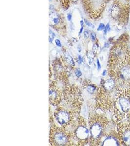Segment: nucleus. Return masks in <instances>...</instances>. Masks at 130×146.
Masks as SVG:
<instances>
[{
	"instance_id": "obj_1",
	"label": "nucleus",
	"mask_w": 130,
	"mask_h": 146,
	"mask_svg": "<svg viewBox=\"0 0 130 146\" xmlns=\"http://www.w3.org/2000/svg\"><path fill=\"white\" fill-rule=\"evenodd\" d=\"M108 120L104 116L95 115L90 117L89 120L90 138L89 142L92 145H98L103 137L105 128Z\"/></svg>"
},
{
	"instance_id": "obj_2",
	"label": "nucleus",
	"mask_w": 130,
	"mask_h": 146,
	"mask_svg": "<svg viewBox=\"0 0 130 146\" xmlns=\"http://www.w3.org/2000/svg\"><path fill=\"white\" fill-rule=\"evenodd\" d=\"M63 98L65 102L74 110V113L80 112L83 99L78 87L74 85L67 84L63 90Z\"/></svg>"
},
{
	"instance_id": "obj_3",
	"label": "nucleus",
	"mask_w": 130,
	"mask_h": 146,
	"mask_svg": "<svg viewBox=\"0 0 130 146\" xmlns=\"http://www.w3.org/2000/svg\"><path fill=\"white\" fill-rule=\"evenodd\" d=\"M71 135V138L79 146H84L89 142L90 131L86 121L83 117L78 115L77 125Z\"/></svg>"
},
{
	"instance_id": "obj_4",
	"label": "nucleus",
	"mask_w": 130,
	"mask_h": 146,
	"mask_svg": "<svg viewBox=\"0 0 130 146\" xmlns=\"http://www.w3.org/2000/svg\"><path fill=\"white\" fill-rule=\"evenodd\" d=\"M71 135L69 131L62 127L54 125L49 133V143L52 146L72 145Z\"/></svg>"
},
{
	"instance_id": "obj_5",
	"label": "nucleus",
	"mask_w": 130,
	"mask_h": 146,
	"mask_svg": "<svg viewBox=\"0 0 130 146\" xmlns=\"http://www.w3.org/2000/svg\"><path fill=\"white\" fill-rule=\"evenodd\" d=\"M115 96L113 103V111L115 118L118 120L125 118L130 114V98L128 95L119 93Z\"/></svg>"
},
{
	"instance_id": "obj_6",
	"label": "nucleus",
	"mask_w": 130,
	"mask_h": 146,
	"mask_svg": "<svg viewBox=\"0 0 130 146\" xmlns=\"http://www.w3.org/2000/svg\"><path fill=\"white\" fill-rule=\"evenodd\" d=\"M74 111H69L62 107H58L54 114L56 121L62 128L66 129L74 123Z\"/></svg>"
},
{
	"instance_id": "obj_7",
	"label": "nucleus",
	"mask_w": 130,
	"mask_h": 146,
	"mask_svg": "<svg viewBox=\"0 0 130 146\" xmlns=\"http://www.w3.org/2000/svg\"><path fill=\"white\" fill-rule=\"evenodd\" d=\"M98 0H80L85 13L91 19H96L102 10V4H98Z\"/></svg>"
},
{
	"instance_id": "obj_8",
	"label": "nucleus",
	"mask_w": 130,
	"mask_h": 146,
	"mask_svg": "<svg viewBox=\"0 0 130 146\" xmlns=\"http://www.w3.org/2000/svg\"><path fill=\"white\" fill-rule=\"evenodd\" d=\"M63 97V90L57 86L56 82H52L49 90V99L51 104L58 106L62 102Z\"/></svg>"
},
{
	"instance_id": "obj_9",
	"label": "nucleus",
	"mask_w": 130,
	"mask_h": 146,
	"mask_svg": "<svg viewBox=\"0 0 130 146\" xmlns=\"http://www.w3.org/2000/svg\"><path fill=\"white\" fill-rule=\"evenodd\" d=\"M122 129L121 135L122 141L124 142L125 144L130 145V129L129 127H124Z\"/></svg>"
},
{
	"instance_id": "obj_10",
	"label": "nucleus",
	"mask_w": 130,
	"mask_h": 146,
	"mask_svg": "<svg viewBox=\"0 0 130 146\" xmlns=\"http://www.w3.org/2000/svg\"><path fill=\"white\" fill-rule=\"evenodd\" d=\"M102 146H113V145H118L117 144V140L114 137V136L112 135H109L106 136L105 139L103 142L101 143Z\"/></svg>"
},
{
	"instance_id": "obj_11",
	"label": "nucleus",
	"mask_w": 130,
	"mask_h": 146,
	"mask_svg": "<svg viewBox=\"0 0 130 146\" xmlns=\"http://www.w3.org/2000/svg\"><path fill=\"white\" fill-rule=\"evenodd\" d=\"M64 61L66 65H68L69 66L73 67L75 66V62L74 61L72 57L69 55L68 54L66 53L64 54Z\"/></svg>"
},
{
	"instance_id": "obj_12",
	"label": "nucleus",
	"mask_w": 130,
	"mask_h": 146,
	"mask_svg": "<svg viewBox=\"0 0 130 146\" xmlns=\"http://www.w3.org/2000/svg\"><path fill=\"white\" fill-rule=\"evenodd\" d=\"M85 85V86L84 85V89L90 94H93L97 89V87L96 86V85L92 83H90V82H86Z\"/></svg>"
},
{
	"instance_id": "obj_13",
	"label": "nucleus",
	"mask_w": 130,
	"mask_h": 146,
	"mask_svg": "<svg viewBox=\"0 0 130 146\" xmlns=\"http://www.w3.org/2000/svg\"><path fill=\"white\" fill-rule=\"evenodd\" d=\"M74 73H75L76 76H77L78 78H80V76H82V72L80 71V69H78V68L76 69L75 71H74Z\"/></svg>"
},
{
	"instance_id": "obj_14",
	"label": "nucleus",
	"mask_w": 130,
	"mask_h": 146,
	"mask_svg": "<svg viewBox=\"0 0 130 146\" xmlns=\"http://www.w3.org/2000/svg\"><path fill=\"white\" fill-rule=\"evenodd\" d=\"M98 45H97V44H95L92 48V50L94 53H96L98 51Z\"/></svg>"
},
{
	"instance_id": "obj_15",
	"label": "nucleus",
	"mask_w": 130,
	"mask_h": 146,
	"mask_svg": "<svg viewBox=\"0 0 130 146\" xmlns=\"http://www.w3.org/2000/svg\"><path fill=\"white\" fill-rule=\"evenodd\" d=\"M105 25H104L103 23H100L99 25V27H98V30L100 31V30H103L105 28Z\"/></svg>"
},
{
	"instance_id": "obj_16",
	"label": "nucleus",
	"mask_w": 130,
	"mask_h": 146,
	"mask_svg": "<svg viewBox=\"0 0 130 146\" xmlns=\"http://www.w3.org/2000/svg\"><path fill=\"white\" fill-rule=\"evenodd\" d=\"M55 43L57 45V46L60 47H62V44H61L60 40L58 39L55 40Z\"/></svg>"
},
{
	"instance_id": "obj_17",
	"label": "nucleus",
	"mask_w": 130,
	"mask_h": 146,
	"mask_svg": "<svg viewBox=\"0 0 130 146\" xmlns=\"http://www.w3.org/2000/svg\"><path fill=\"white\" fill-rule=\"evenodd\" d=\"M84 36L85 38H88L89 36V32L88 30H85L84 32Z\"/></svg>"
},
{
	"instance_id": "obj_18",
	"label": "nucleus",
	"mask_w": 130,
	"mask_h": 146,
	"mask_svg": "<svg viewBox=\"0 0 130 146\" xmlns=\"http://www.w3.org/2000/svg\"><path fill=\"white\" fill-rule=\"evenodd\" d=\"M91 38L93 41L95 40L96 38V34L94 32H92V33L91 34Z\"/></svg>"
},
{
	"instance_id": "obj_19",
	"label": "nucleus",
	"mask_w": 130,
	"mask_h": 146,
	"mask_svg": "<svg viewBox=\"0 0 130 146\" xmlns=\"http://www.w3.org/2000/svg\"><path fill=\"white\" fill-rule=\"evenodd\" d=\"M110 25H109V24H108V25L105 27V29H104V33H106L107 32L110 30Z\"/></svg>"
},
{
	"instance_id": "obj_20",
	"label": "nucleus",
	"mask_w": 130,
	"mask_h": 146,
	"mask_svg": "<svg viewBox=\"0 0 130 146\" xmlns=\"http://www.w3.org/2000/svg\"><path fill=\"white\" fill-rule=\"evenodd\" d=\"M97 65H98V70H100L101 67V64H100V62H99V60L98 59L97 60Z\"/></svg>"
},
{
	"instance_id": "obj_21",
	"label": "nucleus",
	"mask_w": 130,
	"mask_h": 146,
	"mask_svg": "<svg viewBox=\"0 0 130 146\" xmlns=\"http://www.w3.org/2000/svg\"><path fill=\"white\" fill-rule=\"evenodd\" d=\"M85 23H86V24L87 25L89 26V27H92L93 28L94 27V26L93 25H92V23H90V22H88V21H86V20H85Z\"/></svg>"
},
{
	"instance_id": "obj_22",
	"label": "nucleus",
	"mask_w": 130,
	"mask_h": 146,
	"mask_svg": "<svg viewBox=\"0 0 130 146\" xmlns=\"http://www.w3.org/2000/svg\"><path fill=\"white\" fill-rule=\"evenodd\" d=\"M78 63H79V64H80V63H82V56H78Z\"/></svg>"
},
{
	"instance_id": "obj_23",
	"label": "nucleus",
	"mask_w": 130,
	"mask_h": 146,
	"mask_svg": "<svg viewBox=\"0 0 130 146\" xmlns=\"http://www.w3.org/2000/svg\"><path fill=\"white\" fill-rule=\"evenodd\" d=\"M106 74H107V71H106V70H104L103 71V72H102V76H105L106 75Z\"/></svg>"
},
{
	"instance_id": "obj_24",
	"label": "nucleus",
	"mask_w": 130,
	"mask_h": 146,
	"mask_svg": "<svg viewBox=\"0 0 130 146\" xmlns=\"http://www.w3.org/2000/svg\"><path fill=\"white\" fill-rule=\"evenodd\" d=\"M67 19H68V20L69 21H70V20H71V15L70 14H68V16H67Z\"/></svg>"
}]
</instances>
